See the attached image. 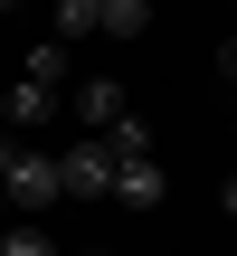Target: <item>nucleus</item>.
Returning a JSON list of instances; mask_svg holds the SVG:
<instances>
[{"label": "nucleus", "instance_id": "1", "mask_svg": "<svg viewBox=\"0 0 237 256\" xmlns=\"http://www.w3.org/2000/svg\"><path fill=\"white\" fill-rule=\"evenodd\" d=\"M0 200H10V218H38V209H57V200H66V190H57V152L19 142V152L0 162Z\"/></svg>", "mask_w": 237, "mask_h": 256}, {"label": "nucleus", "instance_id": "2", "mask_svg": "<svg viewBox=\"0 0 237 256\" xmlns=\"http://www.w3.org/2000/svg\"><path fill=\"white\" fill-rule=\"evenodd\" d=\"M57 190H66V200H114V152H104V133H76V142L57 152Z\"/></svg>", "mask_w": 237, "mask_h": 256}, {"label": "nucleus", "instance_id": "3", "mask_svg": "<svg viewBox=\"0 0 237 256\" xmlns=\"http://www.w3.org/2000/svg\"><path fill=\"white\" fill-rule=\"evenodd\" d=\"M66 114H76V133H114L133 104H124V86H114V76H86V86L66 95Z\"/></svg>", "mask_w": 237, "mask_h": 256}, {"label": "nucleus", "instance_id": "4", "mask_svg": "<svg viewBox=\"0 0 237 256\" xmlns=\"http://www.w3.org/2000/svg\"><path fill=\"white\" fill-rule=\"evenodd\" d=\"M162 190H171V180H162L152 152H142V162H114V200H124V209H162Z\"/></svg>", "mask_w": 237, "mask_h": 256}, {"label": "nucleus", "instance_id": "5", "mask_svg": "<svg viewBox=\"0 0 237 256\" xmlns=\"http://www.w3.org/2000/svg\"><path fill=\"white\" fill-rule=\"evenodd\" d=\"M48 114H66V104H57V95H38V86H10V95H0V124H10V142H19L28 124H48Z\"/></svg>", "mask_w": 237, "mask_h": 256}, {"label": "nucleus", "instance_id": "6", "mask_svg": "<svg viewBox=\"0 0 237 256\" xmlns=\"http://www.w3.org/2000/svg\"><path fill=\"white\" fill-rule=\"evenodd\" d=\"M142 28H152L142 0H95V38H142Z\"/></svg>", "mask_w": 237, "mask_h": 256}, {"label": "nucleus", "instance_id": "7", "mask_svg": "<svg viewBox=\"0 0 237 256\" xmlns=\"http://www.w3.org/2000/svg\"><path fill=\"white\" fill-rule=\"evenodd\" d=\"M0 256H57V238H48L38 218H10V228H0Z\"/></svg>", "mask_w": 237, "mask_h": 256}, {"label": "nucleus", "instance_id": "8", "mask_svg": "<svg viewBox=\"0 0 237 256\" xmlns=\"http://www.w3.org/2000/svg\"><path fill=\"white\" fill-rule=\"evenodd\" d=\"M218 76H228V86H237V38H228V48H218Z\"/></svg>", "mask_w": 237, "mask_h": 256}, {"label": "nucleus", "instance_id": "9", "mask_svg": "<svg viewBox=\"0 0 237 256\" xmlns=\"http://www.w3.org/2000/svg\"><path fill=\"white\" fill-rule=\"evenodd\" d=\"M218 200H228V218H237V171H228V190H218Z\"/></svg>", "mask_w": 237, "mask_h": 256}, {"label": "nucleus", "instance_id": "10", "mask_svg": "<svg viewBox=\"0 0 237 256\" xmlns=\"http://www.w3.org/2000/svg\"><path fill=\"white\" fill-rule=\"evenodd\" d=\"M0 228H10V200H0Z\"/></svg>", "mask_w": 237, "mask_h": 256}, {"label": "nucleus", "instance_id": "11", "mask_svg": "<svg viewBox=\"0 0 237 256\" xmlns=\"http://www.w3.org/2000/svg\"><path fill=\"white\" fill-rule=\"evenodd\" d=\"M86 256H114V247H86Z\"/></svg>", "mask_w": 237, "mask_h": 256}]
</instances>
